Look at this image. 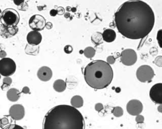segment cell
Masks as SVG:
<instances>
[{"label": "cell", "instance_id": "cell-1", "mask_svg": "<svg viewBox=\"0 0 162 129\" xmlns=\"http://www.w3.org/2000/svg\"><path fill=\"white\" fill-rule=\"evenodd\" d=\"M119 33L125 38L138 40L148 35L153 29L155 14L150 6L143 1L124 3L115 13Z\"/></svg>", "mask_w": 162, "mask_h": 129}, {"label": "cell", "instance_id": "cell-2", "mask_svg": "<svg viewBox=\"0 0 162 129\" xmlns=\"http://www.w3.org/2000/svg\"><path fill=\"white\" fill-rule=\"evenodd\" d=\"M42 129H85V121L77 109L70 105H60L47 112Z\"/></svg>", "mask_w": 162, "mask_h": 129}, {"label": "cell", "instance_id": "cell-3", "mask_svg": "<svg viewBox=\"0 0 162 129\" xmlns=\"http://www.w3.org/2000/svg\"><path fill=\"white\" fill-rule=\"evenodd\" d=\"M84 76L86 83L96 90L106 88L111 84L114 72L110 65L102 60H96L84 68Z\"/></svg>", "mask_w": 162, "mask_h": 129}, {"label": "cell", "instance_id": "cell-4", "mask_svg": "<svg viewBox=\"0 0 162 129\" xmlns=\"http://www.w3.org/2000/svg\"><path fill=\"white\" fill-rule=\"evenodd\" d=\"M0 21L5 26L15 27L19 23L20 15L14 9L7 8L2 12Z\"/></svg>", "mask_w": 162, "mask_h": 129}, {"label": "cell", "instance_id": "cell-5", "mask_svg": "<svg viewBox=\"0 0 162 129\" xmlns=\"http://www.w3.org/2000/svg\"><path fill=\"white\" fill-rule=\"evenodd\" d=\"M16 70V64L10 58L5 57L0 60V75L9 77L13 75Z\"/></svg>", "mask_w": 162, "mask_h": 129}, {"label": "cell", "instance_id": "cell-6", "mask_svg": "<svg viewBox=\"0 0 162 129\" xmlns=\"http://www.w3.org/2000/svg\"><path fill=\"white\" fill-rule=\"evenodd\" d=\"M155 76V72L151 66L143 65L136 71V77L140 82H150Z\"/></svg>", "mask_w": 162, "mask_h": 129}, {"label": "cell", "instance_id": "cell-7", "mask_svg": "<svg viewBox=\"0 0 162 129\" xmlns=\"http://www.w3.org/2000/svg\"><path fill=\"white\" fill-rule=\"evenodd\" d=\"M120 62L125 66H131L137 62V56L135 51L131 49H125L120 54Z\"/></svg>", "mask_w": 162, "mask_h": 129}, {"label": "cell", "instance_id": "cell-8", "mask_svg": "<svg viewBox=\"0 0 162 129\" xmlns=\"http://www.w3.org/2000/svg\"><path fill=\"white\" fill-rule=\"evenodd\" d=\"M29 25L30 28L33 31H41L45 27L46 20L42 15H34L30 17L29 21Z\"/></svg>", "mask_w": 162, "mask_h": 129}, {"label": "cell", "instance_id": "cell-9", "mask_svg": "<svg viewBox=\"0 0 162 129\" xmlns=\"http://www.w3.org/2000/svg\"><path fill=\"white\" fill-rule=\"evenodd\" d=\"M149 97L156 104H162V83H157L153 86L149 91Z\"/></svg>", "mask_w": 162, "mask_h": 129}, {"label": "cell", "instance_id": "cell-10", "mask_svg": "<svg viewBox=\"0 0 162 129\" xmlns=\"http://www.w3.org/2000/svg\"><path fill=\"white\" fill-rule=\"evenodd\" d=\"M126 109L130 115L137 116L140 115V113L143 112V105L139 100H132L127 104Z\"/></svg>", "mask_w": 162, "mask_h": 129}, {"label": "cell", "instance_id": "cell-11", "mask_svg": "<svg viewBox=\"0 0 162 129\" xmlns=\"http://www.w3.org/2000/svg\"><path fill=\"white\" fill-rule=\"evenodd\" d=\"M9 115L14 120H20L25 116L24 107L20 104L12 105L9 110Z\"/></svg>", "mask_w": 162, "mask_h": 129}, {"label": "cell", "instance_id": "cell-12", "mask_svg": "<svg viewBox=\"0 0 162 129\" xmlns=\"http://www.w3.org/2000/svg\"><path fill=\"white\" fill-rule=\"evenodd\" d=\"M19 32V28L15 27H8L2 25L0 26V35L4 39L11 38Z\"/></svg>", "mask_w": 162, "mask_h": 129}, {"label": "cell", "instance_id": "cell-13", "mask_svg": "<svg viewBox=\"0 0 162 129\" xmlns=\"http://www.w3.org/2000/svg\"><path fill=\"white\" fill-rule=\"evenodd\" d=\"M38 77L41 81L46 82L50 81L53 76L52 70L47 66H42L39 68L38 71Z\"/></svg>", "mask_w": 162, "mask_h": 129}, {"label": "cell", "instance_id": "cell-14", "mask_svg": "<svg viewBox=\"0 0 162 129\" xmlns=\"http://www.w3.org/2000/svg\"><path fill=\"white\" fill-rule=\"evenodd\" d=\"M27 41L28 44L38 46L42 41V35L40 32L31 31L27 35Z\"/></svg>", "mask_w": 162, "mask_h": 129}, {"label": "cell", "instance_id": "cell-15", "mask_svg": "<svg viewBox=\"0 0 162 129\" xmlns=\"http://www.w3.org/2000/svg\"><path fill=\"white\" fill-rule=\"evenodd\" d=\"M102 38L105 42L108 43L112 42L116 39V33L114 30L111 29H106L102 33Z\"/></svg>", "mask_w": 162, "mask_h": 129}, {"label": "cell", "instance_id": "cell-16", "mask_svg": "<svg viewBox=\"0 0 162 129\" xmlns=\"http://www.w3.org/2000/svg\"><path fill=\"white\" fill-rule=\"evenodd\" d=\"M21 92L16 88H11L8 90L7 93V97L9 101L11 102H15L19 100Z\"/></svg>", "mask_w": 162, "mask_h": 129}, {"label": "cell", "instance_id": "cell-17", "mask_svg": "<svg viewBox=\"0 0 162 129\" xmlns=\"http://www.w3.org/2000/svg\"><path fill=\"white\" fill-rule=\"evenodd\" d=\"M67 84L63 79H57L53 83V88L56 92L62 93L66 90Z\"/></svg>", "mask_w": 162, "mask_h": 129}, {"label": "cell", "instance_id": "cell-18", "mask_svg": "<svg viewBox=\"0 0 162 129\" xmlns=\"http://www.w3.org/2000/svg\"><path fill=\"white\" fill-rule=\"evenodd\" d=\"M70 103H71L72 106L76 109L81 108L84 105L83 98L79 95H75L72 98L71 100H70Z\"/></svg>", "mask_w": 162, "mask_h": 129}, {"label": "cell", "instance_id": "cell-19", "mask_svg": "<svg viewBox=\"0 0 162 129\" xmlns=\"http://www.w3.org/2000/svg\"><path fill=\"white\" fill-rule=\"evenodd\" d=\"M39 48L38 46H34L31 45L29 44H27L25 49V52L27 54L29 55H33V56H36L39 53Z\"/></svg>", "mask_w": 162, "mask_h": 129}, {"label": "cell", "instance_id": "cell-20", "mask_svg": "<svg viewBox=\"0 0 162 129\" xmlns=\"http://www.w3.org/2000/svg\"><path fill=\"white\" fill-rule=\"evenodd\" d=\"M83 53L84 54L85 57H86L88 59H91L93 58L96 54V51L94 48L91 47H87L84 49L83 51Z\"/></svg>", "mask_w": 162, "mask_h": 129}, {"label": "cell", "instance_id": "cell-21", "mask_svg": "<svg viewBox=\"0 0 162 129\" xmlns=\"http://www.w3.org/2000/svg\"><path fill=\"white\" fill-rule=\"evenodd\" d=\"M91 40L95 44H100L103 43V38H102V35L99 32H96L91 37Z\"/></svg>", "mask_w": 162, "mask_h": 129}, {"label": "cell", "instance_id": "cell-22", "mask_svg": "<svg viewBox=\"0 0 162 129\" xmlns=\"http://www.w3.org/2000/svg\"><path fill=\"white\" fill-rule=\"evenodd\" d=\"M112 113L115 117H120L124 114V110L120 106H115L112 110Z\"/></svg>", "mask_w": 162, "mask_h": 129}, {"label": "cell", "instance_id": "cell-23", "mask_svg": "<svg viewBox=\"0 0 162 129\" xmlns=\"http://www.w3.org/2000/svg\"><path fill=\"white\" fill-rule=\"evenodd\" d=\"M3 81V83L1 86L2 90H5V88H8L12 83V79L10 77H5Z\"/></svg>", "mask_w": 162, "mask_h": 129}, {"label": "cell", "instance_id": "cell-24", "mask_svg": "<svg viewBox=\"0 0 162 129\" xmlns=\"http://www.w3.org/2000/svg\"><path fill=\"white\" fill-rule=\"evenodd\" d=\"M2 129H24V128L19 125L11 124L7 126V127H5Z\"/></svg>", "mask_w": 162, "mask_h": 129}, {"label": "cell", "instance_id": "cell-25", "mask_svg": "<svg viewBox=\"0 0 162 129\" xmlns=\"http://www.w3.org/2000/svg\"><path fill=\"white\" fill-rule=\"evenodd\" d=\"M162 30H160L158 31V33H157V39L158 42V44L160 45V47H162V45H161V42H162Z\"/></svg>", "mask_w": 162, "mask_h": 129}, {"label": "cell", "instance_id": "cell-26", "mask_svg": "<svg viewBox=\"0 0 162 129\" xmlns=\"http://www.w3.org/2000/svg\"><path fill=\"white\" fill-rule=\"evenodd\" d=\"M154 63L156 64V65L158 66V67H161L162 66V59H161V56H160L157 57L156 58L155 61H154Z\"/></svg>", "mask_w": 162, "mask_h": 129}, {"label": "cell", "instance_id": "cell-27", "mask_svg": "<svg viewBox=\"0 0 162 129\" xmlns=\"http://www.w3.org/2000/svg\"><path fill=\"white\" fill-rule=\"evenodd\" d=\"M72 51H73V48L71 45H67L64 47V52H65L66 54H71L72 53Z\"/></svg>", "mask_w": 162, "mask_h": 129}, {"label": "cell", "instance_id": "cell-28", "mask_svg": "<svg viewBox=\"0 0 162 129\" xmlns=\"http://www.w3.org/2000/svg\"><path fill=\"white\" fill-rule=\"evenodd\" d=\"M136 121L137 122V124H143L145 121V117L143 115H137L136 117Z\"/></svg>", "mask_w": 162, "mask_h": 129}, {"label": "cell", "instance_id": "cell-29", "mask_svg": "<svg viewBox=\"0 0 162 129\" xmlns=\"http://www.w3.org/2000/svg\"><path fill=\"white\" fill-rule=\"evenodd\" d=\"M115 62V58L114 57V56H108V57H107V63H108L109 65H110V64H114Z\"/></svg>", "mask_w": 162, "mask_h": 129}, {"label": "cell", "instance_id": "cell-30", "mask_svg": "<svg viewBox=\"0 0 162 129\" xmlns=\"http://www.w3.org/2000/svg\"><path fill=\"white\" fill-rule=\"evenodd\" d=\"M104 108V107H103V104L102 103H97L96 104V105H95V110H96L97 112H101L102 110Z\"/></svg>", "mask_w": 162, "mask_h": 129}, {"label": "cell", "instance_id": "cell-31", "mask_svg": "<svg viewBox=\"0 0 162 129\" xmlns=\"http://www.w3.org/2000/svg\"><path fill=\"white\" fill-rule=\"evenodd\" d=\"M0 122L1 125H7L9 124V120L7 117H3L0 120Z\"/></svg>", "mask_w": 162, "mask_h": 129}, {"label": "cell", "instance_id": "cell-32", "mask_svg": "<svg viewBox=\"0 0 162 129\" xmlns=\"http://www.w3.org/2000/svg\"><path fill=\"white\" fill-rule=\"evenodd\" d=\"M56 10L57 11V15H62L65 13V9L63 7H58Z\"/></svg>", "mask_w": 162, "mask_h": 129}, {"label": "cell", "instance_id": "cell-33", "mask_svg": "<svg viewBox=\"0 0 162 129\" xmlns=\"http://www.w3.org/2000/svg\"><path fill=\"white\" fill-rule=\"evenodd\" d=\"M14 3L18 7H20L21 5H22L24 3H25V1H24V0H21V1H16V0H14L13 1Z\"/></svg>", "mask_w": 162, "mask_h": 129}, {"label": "cell", "instance_id": "cell-34", "mask_svg": "<svg viewBox=\"0 0 162 129\" xmlns=\"http://www.w3.org/2000/svg\"><path fill=\"white\" fill-rule=\"evenodd\" d=\"M22 93H24V94H30V90L29 87L27 86H25L22 89Z\"/></svg>", "mask_w": 162, "mask_h": 129}, {"label": "cell", "instance_id": "cell-35", "mask_svg": "<svg viewBox=\"0 0 162 129\" xmlns=\"http://www.w3.org/2000/svg\"><path fill=\"white\" fill-rule=\"evenodd\" d=\"M7 54L5 51H0V58H1V59H4V58H5V57H7Z\"/></svg>", "mask_w": 162, "mask_h": 129}, {"label": "cell", "instance_id": "cell-36", "mask_svg": "<svg viewBox=\"0 0 162 129\" xmlns=\"http://www.w3.org/2000/svg\"><path fill=\"white\" fill-rule=\"evenodd\" d=\"M50 14L51 17H55L57 15V11L56 9H53L50 11Z\"/></svg>", "mask_w": 162, "mask_h": 129}, {"label": "cell", "instance_id": "cell-37", "mask_svg": "<svg viewBox=\"0 0 162 129\" xmlns=\"http://www.w3.org/2000/svg\"><path fill=\"white\" fill-rule=\"evenodd\" d=\"M45 27L47 29L50 30V29H52V27H53V24H52L51 22H48V23H46Z\"/></svg>", "mask_w": 162, "mask_h": 129}, {"label": "cell", "instance_id": "cell-38", "mask_svg": "<svg viewBox=\"0 0 162 129\" xmlns=\"http://www.w3.org/2000/svg\"><path fill=\"white\" fill-rule=\"evenodd\" d=\"M69 16H70V13H66V14H65V18H68Z\"/></svg>", "mask_w": 162, "mask_h": 129}, {"label": "cell", "instance_id": "cell-39", "mask_svg": "<svg viewBox=\"0 0 162 129\" xmlns=\"http://www.w3.org/2000/svg\"><path fill=\"white\" fill-rule=\"evenodd\" d=\"M1 13H2V11L1 10V9H0V17H1Z\"/></svg>", "mask_w": 162, "mask_h": 129}, {"label": "cell", "instance_id": "cell-40", "mask_svg": "<svg viewBox=\"0 0 162 129\" xmlns=\"http://www.w3.org/2000/svg\"><path fill=\"white\" fill-rule=\"evenodd\" d=\"M82 53H83V51H80V54H82Z\"/></svg>", "mask_w": 162, "mask_h": 129}, {"label": "cell", "instance_id": "cell-41", "mask_svg": "<svg viewBox=\"0 0 162 129\" xmlns=\"http://www.w3.org/2000/svg\"><path fill=\"white\" fill-rule=\"evenodd\" d=\"M1 75H0V79H1Z\"/></svg>", "mask_w": 162, "mask_h": 129}]
</instances>
